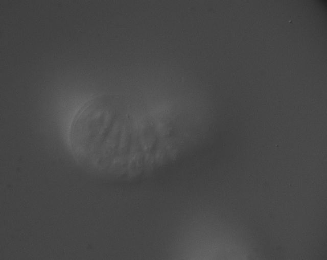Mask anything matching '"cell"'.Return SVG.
<instances>
[{
	"mask_svg": "<svg viewBox=\"0 0 327 260\" xmlns=\"http://www.w3.org/2000/svg\"><path fill=\"white\" fill-rule=\"evenodd\" d=\"M132 116L121 99L95 97L78 112L71 124L69 142L80 159L95 165L111 163L116 151L134 134Z\"/></svg>",
	"mask_w": 327,
	"mask_h": 260,
	"instance_id": "6da1fadb",
	"label": "cell"
}]
</instances>
